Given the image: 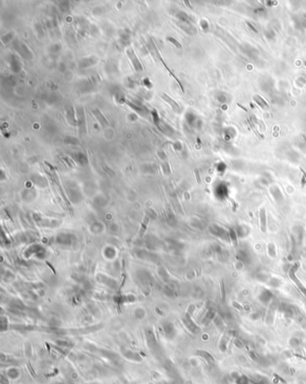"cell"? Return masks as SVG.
Here are the masks:
<instances>
[{"mask_svg": "<svg viewBox=\"0 0 306 384\" xmlns=\"http://www.w3.org/2000/svg\"><path fill=\"white\" fill-rule=\"evenodd\" d=\"M162 98H163L165 102H167L174 111H179L181 110V106H180V104H179L175 100H173L172 97H170L167 94H162Z\"/></svg>", "mask_w": 306, "mask_h": 384, "instance_id": "3957f363", "label": "cell"}, {"mask_svg": "<svg viewBox=\"0 0 306 384\" xmlns=\"http://www.w3.org/2000/svg\"><path fill=\"white\" fill-rule=\"evenodd\" d=\"M126 103H127V104H128V106H130V107H131V108H132V109H133L134 111H136L137 112H139V113H142V109L138 108L137 106H135V105H134V104H133V103H132L131 102H129V101H128V100H127V101H126Z\"/></svg>", "mask_w": 306, "mask_h": 384, "instance_id": "30bf717a", "label": "cell"}, {"mask_svg": "<svg viewBox=\"0 0 306 384\" xmlns=\"http://www.w3.org/2000/svg\"><path fill=\"white\" fill-rule=\"evenodd\" d=\"M184 3H185V4H186V6H188V7H189V8H190V9H192V7H191V6H190V5H189V1H185V2H184Z\"/></svg>", "mask_w": 306, "mask_h": 384, "instance_id": "7c38bea8", "label": "cell"}, {"mask_svg": "<svg viewBox=\"0 0 306 384\" xmlns=\"http://www.w3.org/2000/svg\"><path fill=\"white\" fill-rule=\"evenodd\" d=\"M301 136H302V137L303 138V140H304V141L306 142V136H305L304 135H301Z\"/></svg>", "mask_w": 306, "mask_h": 384, "instance_id": "4fadbf2b", "label": "cell"}, {"mask_svg": "<svg viewBox=\"0 0 306 384\" xmlns=\"http://www.w3.org/2000/svg\"><path fill=\"white\" fill-rule=\"evenodd\" d=\"M158 56H159V57H160V61H161V63L163 64V66H164V68L166 69V71H167V72L169 73V74L171 75V77H173V79H174V80H175V81L177 82V84H178V85L180 86L181 90V91H182V92L184 93V88H183V86H182V85H181V81H180V80H179V79H178V78L176 77V76H175V74H173V73L172 72V70H171V69H170V68L168 67V66H167V65L165 64L164 60V59H163V57H162L160 56V54H158Z\"/></svg>", "mask_w": 306, "mask_h": 384, "instance_id": "277c9868", "label": "cell"}, {"mask_svg": "<svg viewBox=\"0 0 306 384\" xmlns=\"http://www.w3.org/2000/svg\"><path fill=\"white\" fill-rule=\"evenodd\" d=\"M124 355H125V357H127V358H128L130 360H133V361H136V362L141 361L140 356L137 354H136L134 352H131V351H126L124 353Z\"/></svg>", "mask_w": 306, "mask_h": 384, "instance_id": "52a82bcc", "label": "cell"}, {"mask_svg": "<svg viewBox=\"0 0 306 384\" xmlns=\"http://www.w3.org/2000/svg\"><path fill=\"white\" fill-rule=\"evenodd\" d=\"M247 121L251 124V128H252L253 132H254V133H255L259 137H260V138H264V136H260V133L258 132V130H257V128H255V126H254V124L252 123V121H251V119H247Z\"/></svg>", "mask_w": 306, "mask_h": 384, "instance_id": "9c48e42d", "label": "cell"}, {"mask_svg": "<svg viewBox=\"0 0 306 384\" xmlns=\"http://www.w3.org/2000/svg\"><path fill=\"white\" fill-rule=\"evenodd\" d=\"M20 375V371L17 368L12 367L9 368L7 371V376L9 377L10 379H17Z\"/></svg>", "mask_w": 306, "mask_h": 384, "instance_id": "8992f818", "label": "cell"}, {"mask_svg": "<svg viewBox=\"0 0 306 384\" xmlns=\"http://www.w3.org/2000/svg\"><path fill=\"white\" fill-rule=\"evenodd\" d=\"M253 100L257 102V104L262 109V110H267V109H268L269 108V105L268 104V102L262 98V97H260V95H257V96H255L254 98H253Z\"/></svg>", "mask_w": 306, "mask_h": 384, "instance_id": "5b68a950", "label": "cell"}, {"mask_svg": "<svg viewBox=\"0 0 306 384\" xmlns=\"http://www.w3.org/2000/svg\"><path fill=\"white\" fill-rule=\"evenodd\" d=\"M127 53H128V57L130 58V60H131V62H132V65H133V66L135 67V69H136V71H142V70H143L142 64L140 63V61H139L138 57H136V55L135 54L134 49L129 48V49H127Z\"/></svg>", "mask_w": 306, "mask_h": 384, "instance_id": "6da1fadb", "label": "cell"}, {"mask_svg": "<svg viewBox=\"0 0 306 384\" xmlns=\"http://www.w3.org/2000/svg\"><path fill=\"white\" fill-rule=\"evenodd\" d=\"M303 65H304V66H306V60H305V61H304V62H303Z\"/></svg>", "mask_w": 306, "mask_h": 384, "instance_id": "5bb4252c", "label": "cell"}, {"mask_svg": "<svg viewBox=\"0 0 306 384\" xmlns=\"http://www.w3.org/2000/svg\"><path fill=\"white\" fill-rule=\"evenodd\" d=\"M245 24H246V25H247V26H248V27H249V28H250V29H251V31H252L253 32H255V33H259L258 30H257V29H256V28H255V27H254V26H253V25H252V24H251L250 22L246 21V22H245Z\"/></svg>", "mask_w": 306, "mask_h": 384, "instance_id": "8fae6325", "label": "cell"}, {"mask_svg": "<svg viewBox=\"0 0 306 384\" xmlns=\"http://www.w3.org/2000/svg\"><path fill=\"white\" fill-rule=\"evenodd\" d=\"M169 42H171L172 44H173L177 49H182V45L175 39V38H173V37H171V36H169V37H167V39H166Z\"/></svg>", "mask_w": 306, "mask_h": 384, "instance_id": "ba28073f", "label": "cell"}, {"mask_svg": "<svg viewBox=\"0 0 306 384\" xmlns=\"http://www.w3.org/2000/svg\"><path fill=\"white\" fill-rule=\"evenodd\" d=\"M93 112H94V114L96 116V118L98 119L99 122L102 124V127H105V126H109V125H111V122L106 119V117L102 114V111H101L99 108H96L94 111H93Z\"/></svg>", "mask_w": 306, "mask_h": 384, "instance_id": "7a4b0ae2", "label": "cell"}]
</instances>
